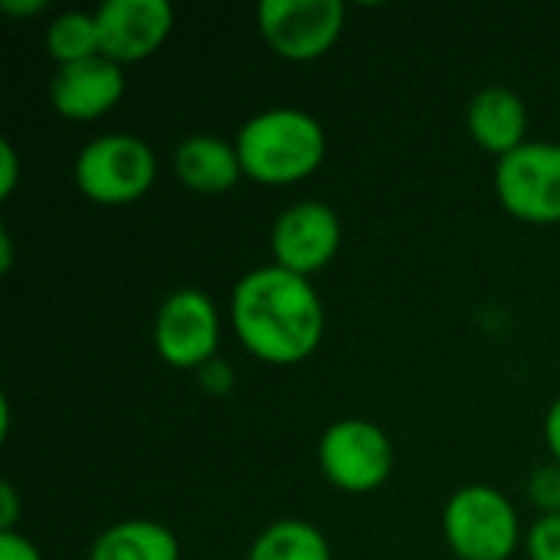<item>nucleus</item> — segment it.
<instances>
[{"mask_svg": "<svg viewBox=\"0 0 560 560\" xmlns=\"http://www.w3.org/2000/svg\"><path fill=\"white\" fill-rule=\"evenodd\" d=\"M230 325L256 361L289 368L312 358L322 345L325 305L312 279L269 262L233 285Z\"/></svg>", "mask_w": 560, "mask_h": 560, "instance_id": "f257e3e1", "label": "nucleus"}, {"mask_svg": "<svg viewBox=\"0 0 560 560\" xmlns=\"http://www.w3.org/2000/svg\"><path fill=\"white\" fill-rule=\"evenodd\" d=\"M233 144L243 174L262 187H285L312 177L328 151L322 121L292 105L256 112L243 121Z\"/></svg>", "mask_w": 560, "mask_h": 560, "instance_id": "f03ea898", "label": "nucleus"}, {"mask_svg": "<svg viewBox=\"0 0 560 560\" xmlns=\"http://www.w3.org/2000/svg\"><path fill=\"white\" fill-rule=\"evenodd\" d=\"M443 538L459 560H509L522 545V518L495 486H463L443 509Z\"/></svg>", "mask_w": 560, "mask_h": 560, "instance_id": "7ed1b4c3", "label": "nucleus"}, {"mask_svg": "<svg viewBox=\"0 0 560 560\" xmlns=\"http://www.w3.org/2000/svg\"><path fill=\"white\" fill-rule=\"evenodd\" d=\"M72 177L92 203L125 207L154 187L158 158L151 144L135 135H98L75 154Z\"/></svg>", "mask_w": 560, "mask_h": 560, "instance_id": "20e7f679", "label": "nucleus"}, {"mask_svg": "<svg viewBox=\"0 0 560 560\" xmlns=\"http://www.w3.org/2000/svg\"><path fill=\"white\" fill-rule=\"evenodd\" d=\"M318 466L325 479L351 495L381 489L394 472V443L390 436L361 417L335 420L318 443Z\"/></svg>", "mask_w": 560, "mask_h": 560, "instance_id": "39448f33", "label": "nucleus"}, {"mask_svg": "<svg viewBox=\"0 0 560 560\" xmlns=\"http://www.w3.org/2000/svg\"><path fill=\"white\" fill-rule=\"evenodd\" d=\"M499 203L522 223H560V141H525L495 164Z\"/></svg>", "mask_w": 560, "mask_h": 560, "instance_id": "423d86ee", "label": "nucleus"}, {"mask_svg": "<svg viewBox=\"0 0 560 560\" xmlns=\"http://www.w3.org/2000/svg\"><path fill=\"white\" fill-rule=\"evenodd\" d=\"M341 0H262L256 23L276 56L289 62H315L341 39L345 30Z\"/></svg>", "mask_w": 560, "mask_h": 560, "instance_id": "0eeeda50", "label": "nucleus"}, {"mask_svg": "<svg viewBox=\"0 0 560 560\" xmlns=\"http://www.w3.org/2000/svg\"><path fill=\"white\" fill-rule=\"evenodd\" d=\"M220 348V308L203 289L171 292L154 315V351L164 364L200 371Z\"/></svg>", "mask_w": 560, "mask_h": 560, "instance_id": "6e6552de", "label": "nucleus"}, {"mask_svg": "<svg viewBox=\"0 0 560 560\" xmlns=\"http://www.w3.org/2000/svg\"><path fill=\"white\" fill-rule=\"evenodd\" d=\"M269 249L279 269L312 279L341 249V217L322 200H299L272 223Z\"/></svg>", "mask_w": 560, "mask_h": 560, "instance_id": "1a4fd4ad", "label": "nucleus"}, {"mask_svg": "<svg viewBox=\"0 0 560 560\" xmlns=\"http://www.w3.org/2000/svg\"><path fill=\"white\" fill-rule=\"evenodd\" d=\"M92 13L102 56L118 66L144 62L174 30V7L167 0H105Z\"/></svg>", "mask_w": 560, "mask_h": 560, "instance_id": "9d476101", "label": "nucleus"}, {"mask_svg": "<svg viewBox=\"0 0 560 560\" xmlns=\"http://www.w3.org/2000/svg\"><path fill=\"white\" fill-rule=\"evenodd\" d=\"M125 95V66L92 56L72 66H56L49 79V102L69 121H95L108 115Z\"/></svg>", "mask_w": 560, "mask_h": 560, "instance_id": "9b49d317", "label": "nucleus"}, {"mask_svg": "<svg viewBox=\"0 0 560 560\" xmlns=\"http://www.w3.org/2000/svg\"><path fill=\"white\" fill-rule=\"evenodd\" d=\"M466 128L472 141L495 154L499 161L512 151H518L528 138V108L525 98L505 85H489L472 95L466 108Z\"/></svg>", "mask_w": 560, "mask_h": 560, "instance_id": "f8f14e48", "label": "nucleus"}, {"mask_svg": "<svg viewBox=\"0 0 560 560\" xmlns=\"http://www.w3.org/2000/svg\"><path fill=\"white\" fill-rule=\"evenodd\" d=\"M174 174L177 180L203 197H217L233 190L246 174L236 154V144L217 135H190L174 148Z\"/></svg>", "mask_w": 560, "mask_h": 560, "instance_id": "ddd939ff", "label": "nucleus"}, {"mask_svg": "<svg viewBox=\"0 0 560 560\" xmlns=\"http://www.w3.org/2000/svg\"><path fill=\"white\" fill-rule=\"evenodd\" d=\"M89 560H180L177 535L151 518L108 525L89 548Z\"/></svg>", "mask_w": 560, "mask_h": 560, "instance_id": "4468645a", "label": "nucleus"}, {"mask_svg": "<svg viewBox=\"0 0 560 560\" xmlns=\"http://www.w3.org/2000/svg\"><path fill=\"white\" fill-rule=\"evenodd\" d=\"M246 560H331V548L312 522L279 518L259 532Z\"/></svg>", "mask_w": 560, "mask_h": 560, "instance_id": "2eb2a0df", "label": "nucleus"}, {"mask_svg": "<svg viewBox=\"0 0 560 560\" xmlns=\"http://www.w3.org/2000/svg\"><path fill=\"white\" fill-rule=\"evenodd\" d=\"M43 43L56 66H72V62L102 56L95 13H85V10H66V13L52 16Z\"/></svg>", "mask_w": 560, "mask_h": 560, "instance_id": "dca6fc26", "label": "nucleus"}, {"mask_svg": "<svg viewBox=\"0 0 560 560\" xmlns=\"http://www.w3.org/2000/svg\"><path fill=\"white\" fill-rule=\"evenodd\" d=\"M528 499L541 515H558L560 512V466L545 463L532 472L528 479Z\"/></svg>", "mask_w": 560, "mask_h": 560, "instance_id": "f3484780", "label": "nucleus"}, {"mask_svg": "<svg viewBox=\"0 0 560 560\" xmlns=\"http://www.w3.org/2000/svg\"><path fill=\"white\" fill-rule=\"evenodd\" d=\"M528 560H560V512L541 515L525 535Z\"/></svg>", "mask_w": 560, "mask_h": 560, "instance_id": "a211bd4d", "label": "nucleus"}, {"mask_svg": "<svg viewBox=\"0 0 560 560\" xmlns=\"http://www.w3.org/2000/svg\"><path fill=\"white\" fill-rule=\"evenodd\" d=\"M197 377H200V387H203L207 394H213V397H226V394L233 390V384H236L233 368H230L226 361H220V358H213L210 364H203V368L197 371Z\"/></svg>", "mask_w": 560, "mask_h": 560, "instance_id": "6ab92c4d", "label": "nucleus"}, {"mask_svg": "<svg viewBox=\"0 0 560 560\" xmlns=\"http://www.w3.org/2000/svg\"><path fill=\"white\" fill-rule=\"evenodd\" d=\"M0 560H43V555L26 535L0 532Z\"/></svg>", "mask_w": 560, "mask_h": 560, "instance_id": "aec40b11", "label": "nucleus"}, {"mask_svg": "<svg viewBox=\"0 0 560 560\" xmlns=\"http://www.w3.org/2000/svg\"><path fill=\"white\" fill-rule=\"evenodd\" d=\"M20 180V158L16 148L10 141H0V197L10 200V194L16 190Z\"/></svg>", "mask_w": 560, "mask_h": 560, "instance_id": "412c9836", "label": "nucleus"}, {"mask_svg": "<svg viewBox=\"0 0 560 560\" xmlns=\"http://www.w3.org/2000/svg\"><path fill=\"white\" fill-rule=\"evenodd\" d=\"M20 522V495L10 482L0 486V532H16Z\"/></svg>", "mask_w": 560, "mask_h": 560, "instance_id": "4be33fe9", "label": "nucleus"}, {"mask_svg": "<svg viewBox=\"0 0 560 560\" xmlns=\"http://www.w3.org/2000/svg\"><path fill=\"white\" fill-rule=\"evenodd\" d=\"M545 443H548L551 463L560 466V397L551 404V410L545 417Z\"/></svg>", "mask_w": 560, "mask_h": 560, "instance_id": "5701e85b", "label": "nucleus"}, {"mask_svg": "<svg viewBox=\"0 0 560 560\" xmlns=\"http://www.w3.org/2000/svg\"><path fill=\"white\" fill-rule=\"evenodd\" d=\"M0 10L10 16H39L49 10L46 0H0Z\"/></svg>", "mask_w": 560, "mask_h": 560, "instance_id": "b1692460", "label": "nucleus"}, {"mask_svg": "<svg viewBox=\"0 0 560 560\" xmlns=\"http://www.w3.org/2000/svg\"><path fill=\"white\" fill-rule=\"evenodd\" d=\"M13 269V240H10V233L3 230L0 233V272L7 276Z\"/></svg>", "mask_w": 560, "mask_h": 560, "instance_id": "393cba45", "label": "nucleus"}]
</instances>
